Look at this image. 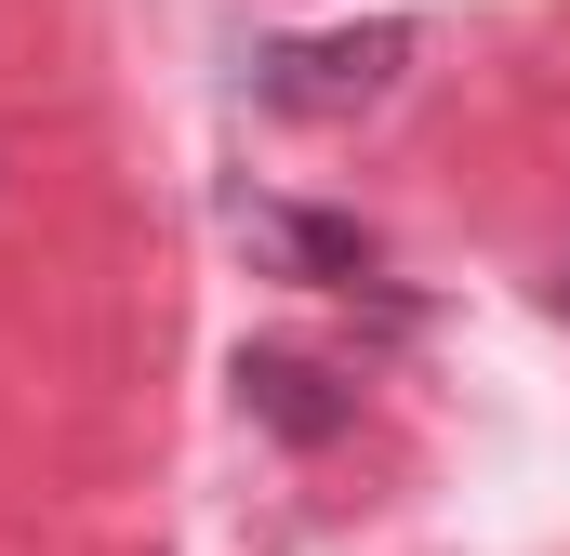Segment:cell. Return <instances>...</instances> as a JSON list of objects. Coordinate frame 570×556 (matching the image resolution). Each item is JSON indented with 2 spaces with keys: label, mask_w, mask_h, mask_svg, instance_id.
I'll return each mask as SVG.
<instances>
[{
  "label": "cell",
  "mask_w": 570,
  "mask_h": 556,
  "mask_svg": "<svg viewBox=\"0 0 570 556\" xmlns=\"http://www.w3.org/2000/svg\"><path fill=\"white\" fill-rule=\"evenodd\" d=\"M399 67H412V27L385 13V27H345V40H279V53H253V93H266L279 120H345V107H385Z\"/></svg>",
  "instance_id": "obj_1"
},
{
  "label": "cell",
  "mask_w": 570,
  "mask_h": 556,
  "mask_svg": "<svg viewBox=\"0 0 570 556\" xmlns=\"http://www.w3.org/2000/svg\"><path fill=\"white\" fill-rule=\"evenodd\" d=\"M239 411L266 424V437H292V450H332L358 424V385L332 358H305V345H239Z\"/></svg>",
  "instance_id": "obj_2"
},
{
  "label": "cell",
  "mask_w": 570,
  "mask_h": 556,
  "mask_svg": "<svg viewBox=\"0 0 570 556\" xmlns=\"http://www.w3.org/2000/svg\"><path fill=\"white\" fill-rule=\"evenodd\" d=\"M239 239H253V252H266L279 278H305V291H372V278H385L372 226H345V212H292V199H239Z\"/></svg>",
  "instance_id": "obj_3"
},
{
  "label": "cell",
  "mask_w": 570,
  "mask_h": 556,
  "mask_svg": "<svg viewBox=\"0 0 570 556\" xmlns=\"http://www.w3.org/2000/svg\"><path fill=\"white\" fill-rule=\"evenodd\" d=\"M558 305H570V278H558Z\"/></svg>",
  "instance_id": "obj_4"
}]
</instances>
